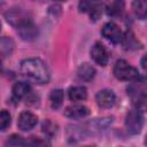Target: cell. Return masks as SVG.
<instances>
[{"mask_svg":"<svg viewBox=\"0 0 147 147\" xmlns=\"http://www.w3.org/2000/svg\"><path fill=\"white\" fill-rule=\"evenodd\" d=\"M21 72L28 80L36 84H47L51 78L48 67L42 60L37 57L23 60L21 62Z\"/></svg>","mask_w":147,"mask_h":147,"instance_id":"6da1fadb","label":"cell"},{"mask_svg":"<svg viewBox=\"0 0 147 147\" xmlns=\"http://www.w3.org/2000/svg\"><path fill=\"white\" fill-rule=\"evenodd\" d=\"M114 75L119 80H132L139 76V71L125 60H117L114 65Z\"/></svg>","mask_w":147,"mask_h":147,"instance_id":"7a4b0ae2","label":"cell"},{"mask_svg":"<svg viewBox=\"0 0 147 147\" xmlns=\"http://www.w3.org/2000/svg\"><path fill=\"white\" fill-rule=\"evenodd\" d=\"M144 125V116L142 111L134 108L130 110L125 116V127L130 134H138L140 133Z\"/></svg>","mask_w":147,"mask_h":147,"instance_id":"3957f363","label":"cell"},{"mask_svg":"<svg viewBox=\"0 0 147 147\" xmlns=\"http://www.w3.org/2000/svg\"><path fill=\"white\" fill-rule=\"evenodd\" d=\"M78 9L82 13L88 14L91 21H98L102 13L101 0H80Z\"/></svg>","mask_w":147,"mask_h":147,"instance_id":"277c9868","label":"cell"},{"mask_svg":"<svg viewBox=\"0 0 147 147\" xmlns=\"http://www.w3.org/2000/svg\"><path fill=\"white\" fill-rule=\"evenodd\" d=\"M126 92L127 95L133 98H137L139 95L146 94L147 92V77L145 76H138L134 79L131 80V83L127 85L126 87Z\"/></svg>","mask_w":147,"mask_h":147,"instance_id":"5b68a950","label":"cell"},{"mask_svg":"<svg viewBox=\"0 0 147 147\" xmlns=\"http://www.w3.org/2000/svg\"><path fill=\"white\" fill-rule=\"evenodd\" d=\"M5 17H6V21L16 29L18 26H21L22 24L26 23L28 21H31V18L28 16V14L20 8L9 9L8 11L5 13Z\"/></svg>","mask_w":147,"mask_h":147,"instance_id":"8992f818","label":"cell"},{"mask_svg":"<svg viewBox=\"0 0 147 147\" xmlns=\"http://www.w3.org/2000/svg\"><path fill=\"white\" fill-rule=\"evenodd\" d=\"M101 33H102V36H103L107 40H109V41L113 42V44L122 42L123 32L121 31L119 26H118L116 23H114V22H108V23H106V24L102 26Z\"/></svg>","mask_w":147,"mask_h":147,"instance_id":"52a82bcc","label":"cell"},{"mask_svg":"<svg viewBox=\"0 0 147 147\" xmlns=\"http://www.w3.org/2000/svg\"><path fill=\"white\" fill-rule=\"evenodd\" d=\"M91 57L96 64L105 67L109 61V53L101 42H95L91 48Z\"/></svg>","mask_w":147,"mask_h":147,"instance_id":"ba28073f","label":"cell"},{"mask_svg":"<svg viewBox=\"0 0 147 147\" xmlns=\"http://www.w3.org/2000/svg\"><path fill=\"white\" fill-rule=\"evenodd\" d=\"M95 101L98 103L99 107L103 108V109H108L111 108L115 102H116V95L111 90H101L96 93L95 95Z\"/></svg>","mask_w":147,"mask_h":147,"instance_id":"9c48e42d","label":"cell"},{"mask_svg":"<svg viewBox=\"0 0 147 147\" xmlns=\"http://www.w3.org/2000/svg\"><path fill=\"white\" fill-rule=\"evenodd\" d=\"M38 123V117L31 111H23L20 114L17 119V126L22 131L32 130Z\"/></svg>","mask_w":147,"mask_h":147,"instance_id":"30bf717a","label":"cell"},{"mask_svg":"<svg viewBox=\"0 0 147 147\" xmlns=\"http://www.w3.org/2000/svg\"><path fill=\"white\" fill-rule=\"evenodd\" d=\"M17 32L20 34V37L23 39V40H26V41H30V40H33L37 36H38V29L37 26L33 24L32 20L31 21H28L26 23L22 24L21 26L17 28Z\"/></svg>","mask_w":147,"mask_h":147,"instance_id":"8fae6325","label":"cell"},{"mask_svg":"<svg viewBox=\"0 0 147 147\" xmlns=\"http://www.w3.org/2000/svg\"><path fill=\"white\" fill-rule=\"evenodd\" d=\"M88 114H90L88 108H86L85 106H80V105L69 106L64 110V116H67L68 118H71V119H80V118H84L85 116H87Z\"/></svg>","mask_w":147,"mask_h":147,"instance_id":"7c38bea8","label":"cell"},{"mask_svg":"<svg viewBox=\"0 0 147 147\" xmlns=\"http://www.w3.org/2000/svg\"><path fill=\"white\" fill-rule=\"evenodd\" d=\"M30 93H31V87H30L29 83L17 82L13 86V96L16 100H21V99L25 98L26 95H29Z\"/></svg>","mask_w":147,"mask_h":147,"instance_id":"4fadbf2b","label":"cell"},{"mask_svg":"<svg viewBox=\"0 0 147 147\" xmlns=\"http://www.w3.org/2000/svg\"><path fill=\"white\" fill-rule=\"evenodd\" d=\"M77 76L80 80L90 82L95 76V69L88 63H83L77 70Z\"/></svg>","mask_w":147,"mask_h":147,"instance_id":"5bb4252c","label":"cell"},{"mask_svg":"<svg viewBox=\"0 0 147 147\" xmlns=\"http://www.w3.org/2000/svg\"><path fill=\"white\" fill-rule=\"evenodd\" d=\"M68 96L74 102L83 101V100H85L87 98V90L84 86H74V87H70L69 91H68Z\"/></svg>","mask_w":147,"mask_h":147,"instance_id":"9a60e30c","label":"cell"},{"mask_svg":"<svg viewBox=\"0 0 147 147\" xmlns=\"http://www.w3.org/2000/svg\"><path fill=\"white\" fill-rule=\"evenodd\" d=\"M123 9H124L123 0H111L106 6V13L109 16H118L122 14Z\"/></svg>","mask_w":147,"mask_h":147,"instance_id":"2e32d148","label":"cell"},{"mask_svg":"<svg viewBox=\"0 0 147 147\" xmlns=\"http://www.w3.org/2000/svg\"><path fill=\"white\" fill-rule=\"evenodd\" d=\"M132 10L138 18L140 20L146 18L147 17V0H133Z\"/></svg>","mask_w":147,"mask_h":147,"instance_id":"e0dca14e","label":"cell"},{"mask_svg":"<svg viewBox=\"0 0 147 147\" xmlns=\"http://www.w3.org/2000/svg\"><path fill=\"white\" fill-rule=\"evenodd\" d=\"M122 44L124 46L125 49H137V48H140V42L136 39L134 34L127 30L124 34H123V39H122Z\"/></svg>","mask_w":147,"mask_h":147,"instance_id":"ac0fdd59","label":"cell"},{"mask_svg":"<svg viewBox=\"0 0 147 147\" xmlns=\"http://www.w3.org/2000/svg\"><path fill=\"white\" fill-rule=\"evenodd\" d=\"M49 101H51V106L53 109L60 108L63 102V91L60 88L53 90L49 94Z\"/></svg>","mask_w":147,"mask_h":147,"instance_id":"d6986e66","label":"cell"},{"mask_svg":"<svg viewBox=\"0 0 147 147\" xmlns=\"http://www.w3.org/2000/svg\"><path fill=\"white\" fill-rule=\"evenodd\" d=\"M41 131L46 137L53 138L57 132V124H55L51 119H46L41 124Z\"/></svg>","mask_w":147,"mask_h":147,"instance_id":"ffe728a7","label":"cell"},{"mask_svg":"<svg viewBox=\"0 0 147 147\" xmlns=\"http://www.w3.org/2000/svg\"><path fill=\"white\" fill-rule=\"evenodd\" d=\"M1 55L2 57L7 56V55H10L13 49H14V41L8 38V37H2L1 38Z\"/></svg>","mask_w":147,"mask_h":147,"instance_id":"44dd1931","label":"cell"},{"mask_svg":"<svg viewBox=\"0 0 147 147\" xmlns=\"http://www.w3.org/2000/svg\"><path fill=\"white\" fill-rule=\"evenodd\" d=\"M132 101L137 109H139L140 111H147V95L146 94L133 98Z\"/></svg>","mask_w":147,"mask_h":147,"instance_id":"7402d4cb","label":"cell"},{"mask_svg":"<svg viewBox=\"0 0 147 147\" xmlns=\"http://www.w3.org/2000/svg\"><path fill=\"white\" fill-rule=\"evenodd\" d=\"M10 122H11V117H10L9 113L7 110H1V114H0V130L5 131L10 125Z\"/></svg>","mask_w":147,"mask_h":147,"instance_id":"603a6c76","label":"cell"},{"mask_svg":"<svg viewBox=\"0 0 147 147\" xmlns=\"http://www.w3.org/2000/svg\"><path fill=\"white\" fill-rule=\"evenodd\" d=\"M6 145H9V146H24V145H26V141L21 136L13 134V136H10L8 138V140L6 141Z\"/></svg>","mask_w":147,"mask_h":147,"instance_id":"cb8c5ba5","label":"cell"},{"mask_svg":"<svg viewBox=\"0 0 147 147\" xmlns=\"http://www.w3.org/2000/svg\"><path fill=\"white\" fill-rule=\"evenodd\" d=\"M26 145H32V146H42V145H48L46 140H41L40 138L37 137H31L30 140L26 141Z\"/></svg>","mask_w":147,"mask_h":147,"instance_id":"d4e9b609","label":"cell"},{"mask_svg":"<svg viewBox=\"0 0 147 147\" xmlns=\"http://www.w3.org/2000/svg\"><path fill=\"white\" fill-rule=\"evenodd\" d=\"M140 64L142 67V69L145 71H147V54H145L142 57H141V61H140Z\"/></svg>","mask_w":147,"mask_h":147,"instance_id":"484cf974","label":"cell"},{"mask_svg":"<svg viewBox=\"0 0 147 147\" xmlns=\"http://www.w3.org/2000/svg\"><path fill=\"white\" fill-rule=\"evenodd\" d=\"M145 144L147 145V134H146V139H145Z\"/></svg>","mask_w":147,"mask_h":147,"instance_id":"4316f807","label":"cell"},{"mask_svg":"<svg viewBox=\"0 0 147 147\" xmlns=\"http://www.w3.org/2000/svg\"><path fill=\"white\" fill-rule=\"evenodd\" d=\"M55 1H67V0H55Z\"/></svg>","mask_w":147,"mask_h":147,"instance_id":"83f0119b","label":"cell"}]
</instances>
